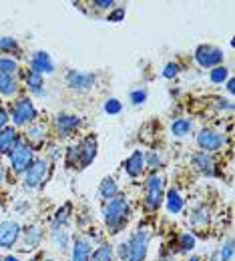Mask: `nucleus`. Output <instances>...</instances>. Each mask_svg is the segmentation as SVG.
Returning a JSON list of instances; mask_svg holds the SVG:
<instances>
[{"mask_svg": "<svg viewBox=\"0 0 235 261\" xmlns=\"http://www.w3.org/2000/svg\"><path fill=\"white\" fill-rule=\"evenodd\" d=\"M97 81V74L93 72H81V70H68L67 72V87L72 91H89L93 89Z\"/></svg>", "mask_w": 235, "mask_h": 261, "instance_id": "nucleus-10", "label": "nucleus"}, {"mask_svg": "<svg viewBox=\"0 0 235 261\" xmlns=\"http://www.w3.org/2000/svg\"><path fill=\"white\" fill-rule=\"evenodd\" d=\"M227 91H229V93H233V91H235V81H233V79H229V83H227Z\"/></svg>", "mask_w": 235, "mask_h": 261, "instance_id": "nucleus-42", "label": "nucleus"}, {"mask_svg": "<svg viewBox=\"0 0 235 261\" xmlns=\"http://www.w3.org/2000/svg\"><path fill=\"white\" fill-rule=\"evenodd\" d=\"M93 6L95 8H101V10H107V8H113L115 2L113 0H93Z\"/></svg>", "mask_w": 235, "mask_h": 261, "instance_id": "nucleus-39", "label": "nucleus"}, {"mask_svg": "<svg viewBox=\"0 0 235 261\" xmlns=\"http://www.w3.org/2000/svg\"><path fill=\"white\" fill-rule=\"evenodd\" d=\"M2 183H4V167L0 165V185H2Z\"/></svg>", "mask_w": 235, "mask_h": 261, "instance_id": "nucleus-43", "label": "nucleus"}, {"mask_svg": "<svg viewBox=\"0 0 235 261\" xmlns=\"http://www.w3.org/2000/svg\"><path fill=\"white\" fill-rule=\"evenodd\" d=\"M127 255H129V245H127V241H123V243H119V257L127 261Z\"/></svg>", "mask_w": 235, "mask_h": 261, "instance_id": "nucleus-40", "label": "nucleus"}, {"mask_svg": "<svg viewBox=\"0 0 235 261\" xmlns=\"http://www.w3.org/2000/svg\"><path fill=\"white\" fill-rule=\"evenodd\" d=\"M121 109H123V105L117 98H111L105 102V113H109V115H117V113H121Z\"/></svg>", "mask_w": 235, "mask_h": 261, "instance_id": "nucleus-34", "label": "nucleus"}, {"mask_svg": "<svg viewBox=\"0 0 235 261\" xmlns=\"http://www.w3.org/2000/svg\"><path fill=\"white\" fill-rule=\"evenodd\" d=\"M50 237H53V243L57 249L65 251L68 247V231L67 227H61V225H53V231H50Z\"/></svg>", "mask_w": 235, "mask_h": 261, "instance_id": "nucleus-18", "label": "nucleus"}, {"mask_svg": "<svg viewBox=\"0 0 235 261\" xmlns=\"http://www.w3.org/2000/svg\"><path fill=\"white\" fill-rule=\"evenodd\" d=\"M16 70H18V63H16V61H12V59H8V57H0V72L14 76Z\"/></svg>", "mask_w": 235, "mask_h": 261, "instance_id": "nucleus-27", "label": "nucleus"}, {"mask_svg": "<svg viewBox=\"0 0 235 261\" xmlns=\"http://www.w3.org/2000/svg\"><path fill=\"white\" fill-rule=\"evenodd\" d=\"M129 213H131L129 201L121 193L117 197H113L107 203V207H105V223H107V227L111 229V233H119L121 229L125 227V223L129 219Z\"/></svg>", "mask_w": 235, "mask_h": 261, "instance_id": "nucleus-1", "label": "nucleus"}, {"mask_svg": "<svg viewBox=\"0 0 235 261\" xmlns=\"http://www.w3.org/2000/svg\"><path fill=\"white\" fill-rule=\"evenodd\" d=\"M193 129V123L189 119H177L173 125H171V133L175 137H187Z\"/></svg>", "mask_w": 235, "mask_h": 261, "instance_id": "nucleus-23", "label": "nucleus"}, {"mask_svg": "<svg viewBox=\"0 0 235 261\" xmlns=\"http://www.w3.org/2000/svg\"><path fill=\"white\" fill-rule=\"evenodd\" d=\"M6 125H8V113L0 107V130L6 129Z\"/></svg>", "mask_w": 235, "mask_h": 261, "instance_id": "nucleus-41", "label": "nucleus"}, {"mask_svg": "<svg viewBox=\"0 0 235 261\" xmlns=\"http://www.w3.org/2000/svg\"><path fill=\"white\" fill-rule=\"evenodd\" d=\"M163 203V179L155 173L145 183V205L147 209H157Z\"/></svg>", "mask_w": 235, "mask_h": 261, "instance_id": "nucleus-6", "label": "nucleus"}, {"mask_svg": "<svg viewBox=\"0 0 235 261\" xmlns=\"http://www.w3.org/2000/svg\"><path fill=\"white\" fill-rule=\"evenodd\" d=\"M189 261H201V259H199V257H191Z\"/></svg>", "mask_w": 235, "mask_h": 261, "instance_id": "nucleus-47", "label": "nucleus"}, {"mask_svg": "<svg viewBox=\"0 0 235 261\" xmlns=\"http://www.w3.org/2000/svg\"><path fill=\"white\" fill-rule=\"evenodd\" d=\"M31 70L38 74H53L55 72V63L50 61V57L44 50H36L31 57Z\"/></svg>", "mask_w": 235, "mask_h": 261, "instance_id": "nucleus-12", "label": "nucleus"}, {"mask_svg": "<svg viewBox=\"0 0 235 261\" xmlns=\"http://www.w3.org/2000/svg\"><path fill=\"white\" fill-rule=\"evenodd\" d=\"M145 98H147V91H141V89H139V91H133V93H131V102H133V105H143Z\"/></svg>", "mask_w": 235, "mask_h": 261, "instance_id": "nucleus-38", "label": "nucleus"}, {"mask_svg": "<svg viewBox=\"0 0 235 261\" xmlns=\"http://www.w3.org/2000/svg\"><path fill=\"white\" fill-rule=\"evenodd\" d=\"M16 91H18V87H16L14 76L0 72V95H2V97H14Z\"/></svg>", "mask_w": 235, "mask_h": 261, "instance_id": "nucleus-21", "label": "nucleus"}, {"mask_svg": "<svg viewBox=\"0 0 235 261\" xmlns=\"http://www.w3.org/2000/svg\"><path fill=\"white\" fill-rule=\"evenodd\" d=\"M217 253H219V261H233V239H227Z\"/></svg>", "mask_w": 235, "mask_h": 261, "instance_id": "nucleus-31", "label": "nucleus"}, {"mask_svg": "<svg viewBox=\"0 0 235 261\" xmlns=\"http://www.w3.org/2000/svg\"><path fill=\"white\" fill-rule=\"evenodd\" d=\"M97 157V139L95 137H87L81 145H79V167L85 169L95 161Z\"/></svg>", "mask_w": 235, "mask_h": 261, "instance_id": "nucleus-11", "label": "nucleus"}, {"mask_svg": "<svg viewBox=\"0 0 235 261\" xmlns=\"http://www.w3.org/2000/svg\"><path fill=\"white\" fill-rule=\"evenodd\" d=\"M38 259H40V255H33V257H31L29 261H38Z\"/></svg>", "mask_w": 235, "mask_h": 261, "instance_id": "nucleus-46", "label": "nucleus"}, {"mask_svg": "<svg viewBox=\"0 0 235 261\" xmlns=\"http://www.w3.org/2000/svg\"><path fill=\"white\" fill-rule=\"evenodd\" d=\"M8 157H10V165H12V171H14V173H24V171H27L34 161L33 159V147L20 141Z\"/></svg>", "mask_w": 235, "mask_h": 261, "instance_id": "nucleus-5", "label": "nucleus"}, {"mask_svg": "<svg viewBox=\"0 0 235 261\" xmlns=\"http://www.w3.org/2000/svg\"><path fill=\"white\" fill-rule=\"evenodd\" d=\"M197 145L203 153H213V151H219L223 145H225V137L217 130L211 129H203L199 135H197Z\"/></svg>", "mask_w": 235, "mask_h": 261, "instance_id": "nucleus-8", "label": "nucleus"}, {"mask_svg": "<svg viewBox=\"0 0 235 261\" xmlns=\"http://www.w3.org/2000/svg\"><path fill=\"white\" fill-rule=\"evenodd\" d=\"M93 253V245H91V239L81 235L72 241V253H70V259L72 261H89Z\"/></svg>", "mask_w": 235, "mask_h": 261, "instance_id": "nucleus-14", "label": "nucleus"}, {"mask_svg": "<svg viewBox=\"0 0 235 261\" xmlns=\"http://www.w3.org/2000/svg\"><path fill=\"white\" fill-rule=\"evenodd\" d=\"M145 167H149V169H153V171H157V169H161L163 167V157L159 155V153H149L147 157H145Z\"/></svg>", "mask_w": 235, "mask_h": 261, "instance_id": "nucleus-33", "label": "nucleus"}, {"mask_svg": "<svg viewBox=\"0 0 235 261\" xmlns=\"http://www.w3.org/2000/svg\"><path fill=\"white\" fill-rule=\"evenodd\" d=\"M191 249H195V235L181 233L179 235V251H191Z\"/></svg>", "mask_w": 235, "mask_h": 261, "instance_id": "nucleus-28", "label": "nucleus"}, {"mask_svg": "<svg viewBox=\"0 0 235 261\" xmlns=\"http://www.w3.org/2000/svg\"><path fill=\"white\" fill-rule=\"evenodd\" d=\"M27 87H29V91H31L33 95H36V97L44 95V91H42V87H44L42 74H38V72H34V70H29V74H27Z\"/></svg>", "mask_w": 235, "mask_h": 261, "instance_id": "nucleus-19", "label": "nucleus"}, {"mask_svg": "<svg viewBox=\"0 0 235 261\" xmlns=\"http://www.w3.org/2000/svg\"><path fill=\"white\" fill-rule=\"evenodd\" d=\"M55 125H57V130H59V135H61V137H70L74 130L79 129L81 119H79L76 115H67V113H61V115H57Z\"/></svg>", "mask_w": 235, "mask_h": 261, "instance_id": "nucleus-13", "label": "nucleus"}, {"mask_svg": "<svg viewBox=\"0 0 235 261\" xmlns=\"http://www.w3.org/2000/svg\"><path fill=\"white\" fill-rule=\"evenodd\" d=\"M179 74V65L177 63H169L167 66H165V70H163V76L165 79H173V76H177Z\"/></svg>", "mask_w": 235, "mask_h": 261, "instance_id": "nucleus-37", "label": "nucleus"}, {"mask_svg": "<svg viewBox=\"0 0 235 261\" xmlns=\"http://www.w3.org/2000/svg\"><path fill=\"white\" fill-rule=\"evenodd\" d=\"M125 171L129 177H139L145 171V155L143 151H135L133 155L125 161Z\"/></svg>", "mask_w": 235, "mask_h": 261, "instance_id": "nucleus-16", "label": "nucleus"}, {"mask_svg": "<svg viewBox=\"0 0 235 261\" xmlns=\"http://www.w3.org/2000/svg\"><path fill=\"white\" fill-rule=\"evenodd\" d=\"M12 121L16 127H24V125H31L34 119H36V109H34L33 100L31 98H18L12 109Z\"/></svg>", "mask_w": 235, "mask_h": 261, "instance_id": "nucleus-4", "label": "nucleus"}, {"mask_svg": "<svg viewBox=\"0 0 235 261\" xmlns=\"http://www.w3.org/2000/svg\"><path fill=\"white\" fill-rule=\"evenodd\" d=\"M44 127L42 125H31L29 127V130H27V139L31 141V143H34V145H38V143H42L44 141Z\"/></svg>", "mask_w": 235, "mask_h": 261, "instance_id": "nucleus-26", "label": "nucleus"}, {"mask_svg": "<svg viewBox=\"0 0 235 261\" xmlns=\"http://www.w3.org/2000/svg\"><path fill=\"white\" fill-rule=\"evenodd\" d=\"M89 261H113V247H111L109 243L99 245V247L91 253Z\"/></svg>", "mask_w": 235, "mask_h": 261, "instance_id": "nucleus-24", "label": "nucleus"}, {"mask_svg": "<svg viewBox=\"0 0 235 261\" xmlns=\"http://www.w3.org/2000/svg\"><path fill=\"white\" fill-rule=\"evenodd\" d=\"M195 61L203 68H215L223 63V50L213 44H201L195 50Z\"/></svg>", "mask_w": 235, "mask_h": 261, "instance_id": "nucleus-7", "label": "nucleus"}, {"mask_svg": "<svg viewBox=\"0 0 235 261\" xmlns=\"http://www.w3.org/2000/svg\"><path fill=\"white\" fill-rule=\"evenodd\" d=\"M207 219H209V215H207V209H205V207H201L199 211H195V215L191 217V221H193L195 225H205Z\"/></svg>", "mask_w": 235, "mask_h": 261, "instance_id": "nucleus-35", "label": "nucleus"}, {"mask_svg": "<svg viewBox=\"0 0 235 261\" xmlns=\"http://www.w3.org/2000/svg\"><path fill=\"white\" fill-rule=\"evenodd\" d=\"M22 229L16 221H0V249H10L20 239Z\"/></svg>", "mask_w": 235, "mask_h": 261, "instance_id": "nucleus-9", "label": "nucleus"}, {"mask_svg": "<svg viewBox=\"0 0 235 261\" xmlns=\"http://www.w3.org/2000/svg\"><path fill=\"white\" fill-rule=\"evenodd\" d=\"M125 18V8L123 6H119V8H115L113 12H109V16H107V20L109 22H121Z\"/></svg>", "mask_w": 235, "mask_h": 261, "instance_id": "nucleus-36", "label": "nucleus"}, {"mask_svg": "<svg viewBox=\"0 0 235 261\" xmlns=\"http://www.w3.org/2000/svg\"><path fill=\"white\" fill-rule=\"evenodd\" d=\"M211 261H219V253H217V251L213 253V257H211Z\"/></svg>", "mask_w": 235, "mask_h": 261, "instance_id": "nucleus-45", "label": "nucleus"}, {"mask_svg": "<svg viewBox=\"0 0 235 261\" xmlns=\"http://www.w3.org/2000/svg\"><path fill=\"white\" fill-rule=\"evenodd\" d=\"M40 239H42V229L38 227V225L29 227L27 231H24V239H22L24 249H34V247H38Z\"/></svg>", "mask_w": 235, "mask_h": 261, "instance_id": "nucleus-20", "label": "nucleus"}, {"mask_svg": "<svg viewBox=\"0 0 235 261\" xmlns=\"http://www.w3.org/2000/svg\"><path fill=\"white\" fill-rule=\"evenodd\" d=\"M227 68L225 66H215L211 72H209V79H211V83H215V85H221L225 79H227Z\"/></svg>", "mask_w": 235, "mask_h": 261, "instance_id": "nucleus-32", "label": "nucleus"}, {"mask_svg": "<svg viewBox=\"0 0 235 261\" xmlns=\"http://www.w3.org/2000/svg\"><path fill=\"white\" fill-rule=\"evenodd\" d=\"M46 261H53V259H46Z\"/></svg>", "mask_w": 235, "mask_h": 261, "instance_id": "nucleus-48", "label": "nucleus"}, {"mask_svg": "<svg viewBox=\"0 0 235 261\" xmlns=\"http://www.w3.org/2000/svg\"><path fill=\"white\" fill-rule=\"evenodd\" d=\"M48 177V161L34 159L33 165L24 171V189H38Z\"/></svg>", "mask_w": 235, "mask_h": 261, "instance_id": "nucleus-3", "label": "nucleus"}, {"mask_svg": "<svg viewBox=\"0 0 235 261\" xmlns=\"http://www.w3.org/2000/svg\"><path fill=\"white\" fill-rule=\"evenodd\" d=\"M193 167H197V171H201L203 175H207V177H211L213 173H215V163H213V157L209 155V153H195L193 155Z\"/></svg>", "mask_w": 235, "mask_h": 261, "instance_id": "nucleus-17", "label": "nucleus"}, {"mask_svg": "<svg viewBox=\"0 0 235 261\" xmlns=\"http://www.w3.org/2000/svg\"><path fill=\"white\" fill-rule=\"evenodd\" d=\"M18 143H20V137L12 127L0 130V155H10Z\"/></svg>", "mask_w": 235, "mask_h": 261, "instance_id": "nucleus-15", "label": "nucleus"}, {"mask_svg": "<svg viewBox=\"0 0 235 261\" xmlns=\"http://www.w3.org/2000/svg\"><path fill=\"white\" fill-rule=\"evenodd\" d=\"M99 195L102 199H107V201H111L113 197L119 195V187H117V183H115V179L113 177H105L101 183V187H99Z\"/></svg>", "mask_w": 235, "mask_h": 261, "instance_id": "nucleus-22", "label": "nucleus"}, {"mask_svg": "<svg viewBox=\"0 0 235 261\" xmlns=\"http://www.w3.org/2000/svg\"><path fill=\"white\" fill-rule=\"evenodd\" d=\"M0 50H2V53H20V46H18V42H16L14 38L2 36V38H0Z\"/></svg>", "mask_w": 235, "mask_h": 261, "instance_id": "nucleus-29", "label": "nucleus"}, {"mask_svg": "<svg viewBox=\"0 0 235 261\" xmlns=\"http://www.w3.org/2000/svg\"><path fill=\"white\" fill-rule=\"evenodd\" d=\"M70 213V205H63L59 211H57V217H55V221H53V225H61V227H67V223H68V215Z\"/></svg>", "mask_w": 235, "mask_h": 261, "instance_id": "nucleus-30", "label": "nucleus"}, {"mask_svg": "<svg viewBox=\"0 0 235 261\" xmlns=\"http://www.w3.org/2000/svg\"><path fill=\"white\" fill-rule=\"evenodd\" d=\"M2 261H18V257H14V255H6Z\"/></svg>", "mask_w": 235, "mask_h": 261, "instance_id": "nucleus-44", "label": "nucleus"}, {"mask_svg": "<svg viewBox=\"0 0 235 261\" xmlns=\"http://www.w3.org/2000/svg\"><path fill=\"white\" fill-rule=\"evenodd\" d=\"M167 211L169 213H181L183 211V199L175 189H171L167 193Z\"/></svg>", "mask_w": 235, "mask_h": 261, "instance_id": "nucleus-25", "label": "nucleus"}, {"mask_svg": "<svg viewBox=\"0 0 235 261\" xmlns=\"http://www.w3.org/2000/svg\"><path fill=\"white\" fill-rule=\"evenodd\" d=\"M149 237H151V233L147 229H137L135 231L133 237L127 241V245H129L127 261H145L147 251H149Z\"/></svg>", "mask_w": 235, "mask_h": 261, "instance_id": "nucleus-2", "label": "nucleus"}]
</instances>
